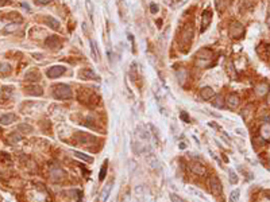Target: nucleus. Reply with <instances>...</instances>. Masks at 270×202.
Here are the masks:
<instances>
[{
    "instance_id": "f257e3e1",
    "label": "nucleus",
    "mask_w": 270,
    "mask_h": 202,
    "mask_svg": "<svg viewBox=\"0 0 270 202\" xmlns=\"http://www.w3.org/2000/svg\"><path fill=\"white\" fill-rule=\"evenodd\" d=\"M53 94L56 99L60 100H68L72 97V89L66 84H58L53 88Z\"/></svg>"
},
{
    "instance_id": "f03ea898",
    "label": "nucleus",
    "mask_w": 270,
    "mask_h": 202,
    "mask_svg": "<svg viewBox=\"0 0 270 202\" xmlns=\"http://www.w3.org/2000/svg\"><path fill=\"white\" fill-rule=\"evenodd\" d=\"M65 66H60V65H56V66H51L50 69H47V72H46V76L49 78H57L60 77V76H62L64 73H65Z\"/></svg>"
},
{
    "instance_id": "7ed1b4c3",
    "label": "nucleus",
    "mask_w": 270,
    "mask_h": 202,
    "mask_svg": "<svg viewBox=\"0 0 270 202\" xmlns=\"http://www.w3.org/2000/svg\"><path fill=\"white\" fill-rule=\"evenodd\" d=\"M76 139H77V141H78L80 144H82V145H89V144H92L93 141H96V140H97L95 136L88 135V134H84V132H81V134L77 135Z\"/></svg>"
},
{
    "instance_id": "20e7f679",
    "label": "nucleus",
    "mask_w": 270,
    "mask_h": 202,
    "mask_svg": "<svg viewBox=\"0 0 270 202\" xmlns=\"http://www.w3.org/2000/svg\"><path fill=\"white\" fill-rule=\"evenodd\" d=\"M64 176H65V172H64V170H62V168H60V167H57V166L50 167V178H51V181H54V182L62 181V179H64Z\"/></svg>"
},
{
    "instance_id": "39448f33",
    "label": "nucleus",
    "mask_w": 270,
    "mask_h": 202,
    "mask_svg": "<svg viewBox=\"0 0 270 202\" xmlns=\"http://www.w3.org/2000/svg\"><path fill=\"white\" fill-rule=\"evenodd\" d=\"M208 185L211 187V191L214 194H220L222 193V183H220L218 176H211L208 181Z\"/></svg>"
},
{
    "instance_id": "423d86ee",
    "label": "nucleus",
    "mask_w": 270,
    "mask_h": 202,
    "mask_svg": "<svg viewBox=\"0 0 270 202\" xmlns=\"http://www.w3.org/2000/svg\"><path fill=\"white\" fill-rule=\"evenodd\" d=\"M211 20H212V11L209 10H205L201 15V31H205L207 27L211 24Z\"/></svg>"
},
{
    "instance_id": "0eeeda50",
    "label": "nucleus",
    "mask_w": 270,
    "mask_h": 202,
    "mask_svg": "<svg viewBox=\"0 0 270 202\" xmlns=\"http://www.w3.org/2000/svg\"><path fill=\"white\" fill-rule=\"evenodd\" d=\"M242 32H243V26L240 23H234L230 28V35L232 38H239L242 35Z\"/></svg>"
},
{
    "instance_id": "6e6552de",
    "label": "nucleus",
    "mask_w": 270,
    "mask_h": 202,
    "mask_svg": "<svg viewBox=\"0 0 270 202\" xmlns=\"http://www.w3.org/2000/svg\"><path fill=\"white\" fill-rule=\"evenodd\" d=\"M190 170H192V172H193V174H196V175H204V174L207 172L205 166H204V164H201V163H199V162H194V163H192V164H190Z\"/></svg>"
},
{
    "instance_id": "1a4fd4ad",
    "label": "nucleus",
    "mask_w": 270,
    "mask_h": 202,
    "mask_svg": "<svg viewBox=\"0 0 270 202\" xmlns=\"http://www.w3.org/2000/svg\"><path fill=\"white\" fill-rule=\"evenodd\" d=\"M111 187H112V181L108 182L107 185L103 187L101 193H100V197H99V202H105L107 201L108 195H109V193H111Z\"/></svg>"
},
{
    "instance_id": "9d476101",
    "label": "nucleus",
    "mask_w": 270,
    "mask_h": 202,
    "mask_svg": "<svg viewBox=\"0 0 270 202\" xmlns=\"http://www.w3.org/2000/svg\"><path fill=\"white\" fill-rule=\"evenodd\" d=\"M200 96H201L203 100H211L215 96V92L211 86H204V88L200 90Z\"/></svg>"
},
{
    "instance_id": "9b49d317",
    "label": "nucleus",
    "mask_w": 270,
    "mask_h": 202,
    "mask_svg": "<svg viewBox=\"0 0 270 202\" xmlns=\"http://www.w3.org/2000/svg\"><path fill=\"white\" fill-rule=\"evenodd\" d=\"M26 93L31 94V96H42L43 94V89L38 85H31V86H27L26 88Z\"/></svg>"
},
{
    "instance_id": "f8f14e48",
    "label": "nucleus",
    "mask_w": 270,
    "mask_h": 202,
    "mask_svg": "<svg viewBox=\"0 0 270 202\" xmlns=\"http://www.w3.org/2000/svg\"><path fill=\"white\" fill-rule=\"evenodd\" d=\"M46 46L47 47H51V49H58V47L61 46V43H60V39L57 38L56 35H50L47 39H46Z\"/></svg>"
},
{
    "instance_id": "ddd939ff",
    "label": "nucleus",
    "mask_w": 270,
    "mask_h": 202,
    "mask_svg": "<svg viewBox=\"0 0 270 202\" xmlns=\"http://www.w3.org/2000/svg\"><path fill=\"white\" fill-rule=\"evenodd\" d=\"M16 120V114L15 113H5L0 117V124L3 125H8L11 123H14Z\"/></svg>"
},
{
    "instance_id": "4468645a",
    "label": "nucleus",
    "mask_w": 270,
    "mask_h": 202,
    "mask_svg": "<svg viewBox=\"0 0 270 202\" xmlns=\"http://www.w3.org/2000/svg\"><path fill=\"white\" fill-rule=\"evenodd\" d=\"M146 162H147L149 166L151 167V168H154V170L159 167V161L157 159V156L154 155V154H149V155L146 156Z\"/></svg>"
},
{
    "instance_id": "2eb2a0df",
    "label": "nucleus",
    "mask_w": 270,
    "mask_h": 202,
    "mask_svg": "<svg viewBox=\"0 0 270 202\" xmlns=\"http://www.w3.org/2000/svg\"><path fill=\"white\" fill-rule=\"evenodd\" d=\"M80 77L84 78V80H92V78H95V80H99V77L96 76V73L93 72L92 69H84V70L80 73Z\"/></svg>"
},
{
    "instance_id": "dca6fc26",
    "label": "nucleus",
    "mask_w": 270,
    "mask_h": 202,
    "mask_svg": "<svg viewBox=\"0 0 270 202\" xmlns=\"http://www.w3.org/2000/svg\"><path fill=\"white\" fill-rule=\"evenodd\" d=\"M227 105L230 108H236L239 105V97L236 94H230L227 97Z\"/></svg>"
},
{
    "instance_id": "f3484780",
    "label": "nucleus",
    "mask_w": 270,
    "mask_h": 202,
    "mask_svg": "<svg viewBox=\"0 0 270 202\" xmlns=\"http://www.w3.org/2000/svg\"><path fill=\"white\" fill-rule=\"evenodd\" d=\"M190 38H192V28H190V27H186L182 31V34H181V42H182V43H189V42H190Z\"/></svg>"
},
{
    "instance_id": "a211bd4d",
    "label": "nucleus",
    "mask_w": 270,
    "mask_h": 202,
    "mask_svg": "<svg viewBox=\"0 0 270 202\" xmlns=\"http://www.w3.org/2000/svg\"><path fill=\"white\" fill-rule=\"evenodd\" d=\"M45 22L49 24V27H50V28H53V30H60V22L57 20V19L51 18V16H46Z\"/></svg>"
},
{
    "instance_id": "6ab92c4d",
    "label": "nucleus",
    "mask_w": 270,
    "mask_h": 202,
    "mask_svg": "<svg viewBox=\"0 0 270 202\" xmlns=\"http://www.w3.org/2000/svg\"><path fill=\"white\" fill-rule=\"evenodd\" d=\"M211 57H212V53L208 49H203V50H200L197 53V58L199 59H211Z\"/></svg>"
},
{
    "instance_id": "aec40b11",
    "label": "nucleus",
    "mask_w": 270,
    "mask_h": 202,
    "mask_svg": "<svg viewBox=\"0 0 270 202\" xmlns=\"http://www.w3.org/2000/svg\"><path fill=\"white\" fill-rule=\"evenodd\" d=\"M91 53L95 62H99V50H97V45L95 41H91Z\"/></svg>"
},
{
    "instance_id": "412c9836",
    "label": "nucleus",
    "mask_w": 270,
    "mask_h": 202,
    "mask_svg": "<svg viewBox=\"0 0 270 202\" xmlns=\"http://www.w3.org/2000/svg\"><path fill=\"white\" fill-rule=\"evenodd\" d=\"M41 78V76H39V72H36V70H34V72H30L26 74V80H29V81H38Z\"/></svg>"
},
{
    "instance_id": "4be33fe9",
    "label": "nucleus",
    "mask_w": 270,
    "mask_h": 202,
    "mask_svg": "<svg viewBox=\"0 0 270 202\" xmlns=\"http://www.w3.org/2000/svg\"><path fill=\"white\" fill-rule=\"evenodd\" d=\"M212 104H214L216 108H223V107H224V100H223L222 96H216L215 100L212 101Z\"/></svg>"
},
{
    "instance_id": "5701e85b",
    "label": "nucleus",
    "mask_w": 270,
    "mask_h": 202,
    "mask_svg": "<svg viewBox=\"0 0 270 202\" xmlns=\"http://www.w3.org/2000/svg\"><path fill=\"white\" fill-rule=\"evenodd\" d=\"M137 131L139 132L138 135H139V136H141V138H142L143 140H149V139H150V135H149V132H147L146 130H145L143 127H138V130H137Z\"/></svg>"
},
{
    "instance_id": "b1692460",
    "label": "nucleus",
    "mask_w": 270,
    "mask_h": 202,
    "mask_svg": "<svg viewBox=\"0 0 270 202\" xmlns=\"http://www.w3.org/2000/svg\"><path fill=\"white\" fill-rule=\"evenodd\" d=\"M73 154H74V156H76V158H78V159H82V161H85V162H92V161H93L91 156L85 155V154H82V152H78V151H74Z\"/></svg>"
},
{
    "instance_id": "393cba45",
    "label": "nucleus",
    "mask_w": 270,
    "mask_h": 202,
    "mask_svg": "<svg viewBox=\"0 0 270 202\" xmlns=\"http://www.w3.org/2000/svg\"><path fill=\"white\" fill-rule=\"evenodd\" d=\"M261 134L265 139H270V124H265L261 130Z\"/></svg>"
},
{
    "instance_id": "a878e982",
    "label": "nucleus",
    "mask_w": 270,
    "mask_h": 202,
    "mask_svg": "<svg viewBox=\"0 0 270 202\" xmlns=\"http://www.w3.org/2000/svg\"><path fill=\"white\" fill-rule=\"evenodd\" d=\"M0 73L1 74H10L11 73V66L8 63H0Z\"/></svg>"
},
{
    "instance_id": "bb28decb",
    "label": "nucleus",
    "mask_w": 270,
    "mask_h": 202,
    "mask_svg": "<svg viewBox=\"0 0 270 202\" xmlns=\"http://www.w3.org/2000/svg\"><path fill=\"white\" fill-rule=\"evenodd\" d=\"M176 76L180 80V84H184L185 80H186V70H178V72L176 73Z\"/></svg>"
},
{
    "instance_id": "cd10ccee",
    "label": "nucleus",
    "mask_w": 270,
    "mask_h": 202,
    "mask_svg": "<svg viewBox=\"0 0 270 202\" xmlns=\"http://www.w3.org/2000/svg\"><path fill=\"white\" fill-rule=\"evenodd\" d=\"M239 190L236 189V190H234V191L230 194V202H239Z\"/></svg>"
},
{
    "instance_id": "c85d7f7f",
    "label": "nucleus",
    "mask_w": 270,
    "mask_h": 202,
    "mask_svg": "<svg viewBox=\"0 0 270 202\" xmlns=\"http://www.w3.org/2000/svg\"><path fill=\"white\" fill-rule=\"evenodd\" d=\"M19 140H22L21 135L12 134V135H10V136H8V141H10V144H15L16 141H19Z\"/></svg>"
},
{
    "instance_id": "c756f323",
    "label": "nucleus",
    "mask_w": 270,
    "mask_h": 202,
    "mask_svg": "<svg viewBox=\"0 0 270 202\" xmlns=\"http://www.w3.org/2000/svg\"><path fill=\"white\" fill-rule=\"evenodd\" d=\"M18 130L23 131V132L27 134V132H31V131H33V127H31V125H27V124H19L18 125Z\"/></svg>"
},
{
    "instance_id": "7c9ffc66",
    "label": "nucleus",
    "mask_w": 270,
    "mask_h": 202,
    "mask_svg": "<svg viewBox=\"0 0 270 202\" xmlns=\"http://www.w3.org/2000/svg\"><path fill=\"white\" fill-rule=\"evenodd\" d=\"M16 30H19V24H16V23H12V24H10V26L5 27V32H14L16 31Z\"/></svg>"
},
{
    "instance_id": "2f4dec72",
    "label": "nucleus",
    "mask_w": 270,
    "mask_h": 202,
    "mask_svg": "<svg viewBox=\"0 0 270 202\" xmlns=\"http://www.w3.org/2000/svg\"><path fill=\"white\" fill-rule=\"evenodd\" d=\"M228 175H230V182H231L232 185H236V183H238V181H239V179H238V175L235 174L234 171H230Z\"/></svg>"
},
{
    "instance_id": "473e14b6",
    "label": "nucleus",
    "mask_w": 270,
    "mask_h": 202,
    "mask_svg": "<svg viewBox=\"0 0 270 202\" xmlns=\"http://www.w3.org/2000/svg\"><path fill=\"white\" fill-rule=\"evenodd\" d=\"M107 168L108 167H107V162H105L104 166L101 167V170H100V175H99V179H100V181H103V179L105 178V175H107Z\"/></svg>"
},
{
    "instance_id": "72a5a7b5",
    "label": "nucleus",
    "mask_w": 270,
    "mask_h": 202,
    "mask_svg": "<svg viewBox=\"0 0 270 202\" xmlns=\"http://www.w3.org/2000/svg\"><path fill=\"white\" fill-rule=\"evenodd\" d=\"M266 90H267V86L262 84V85H259V86L257 88V93H258V94H263V93H266Z\"/></svg>"
},
{
    "instance_id": "f704fd0d",
    "label": "nucleus",
    "mask_w": 270,
    "mask_h": 202,
    "mask_svg": "<svg viewBox=\"0 0 270 202\" xmlns=\"http://www.w3.org/2000/svg\"><path fill=\"white\" fill-rule=\"evenodd\" d=\"M85 3H87V10H88V14H89V16L92 18V15H93V7H92V3L91 0H85Z\"/></svg>"
},
{
    "instance_id": "c9c22d12",
    "label": "nucleus",
    "mask_w": 270,
    "mask_h": 202,
    "mask_svg": "<svg viewBox=\"0 0 270 202\" xmlns=\"http://www.w3.org/2000/svg\"><path fill=\"white\" fill-rule=\"evenodd\" d=\"M170 201L172 202H184V199L181 197H178L177 194H170Z\"/></svg>"
},
{
    "instance_id": "e433bc0d",
    "label": "nucleus",
    "mask_w": 270,
    "mask_h": 202,
    "mask_svg": "<svg viewBox=\"0 0 270 202\" xmlns=\"http://www.w3.org/2000/svg\"><path fill=\"white\" fill-rule=\"evenodd\" d=\"M150 11H151V14H157L158 12V5L155 4V3H151V4H150Z\"/></svg>"
},
{
    "instance_id": "4c0bfd02",
    "label": "nucleus",
    "mask_w": 270,
    "mask_h": 202,
    "mask_svg": "<svg viewBox=\"0 0 270 202\" xmlns=\"http://www.w3.org/2000/svg\"><path fill=\"white\" fill-rule=\"evenodd\" d=\"M34 1H35L38 5H45V4H47L50 0H34Z\"/></svg>"
},
{
    "instance_id": "58836bf2",
    "label": "nucleus",
    "mask_w": 270,
    "mask_h": 202,
    "mask_svg": "<svg viewBox=\"0 0 270 202\" xmlns=\"http://www.w3.org/2000/svg\"><path fill=\"white\" fill-rule=\"evenodd\" d=\"M21 4H22V7H23V8H25V10L30 11V5L27 4V3H21Z\"/></svg>"
},
{
    "instance_id": "ea45409f",
    "label": "nucleus",
    "mask_w": 270,
    "mask_h": 202,
    "mask_svg": "<svg viewBox=\"0 0 270 202\" xmlns=\"http://www.w3.org/2000/svg\"><path fill=\"white\" fill-rule=\"evenodd\" d=\"M10 3V1H7V0H0V7H3V5H7Z\"/></svg>"
},
{
    "instance_id": "a19ab883",
    "label": "nucleus",
    "mask_w": 270,
    "mask_h": 202,
    "mask_svg": "<svg viewBox=\"0 0 270 202\" xmlns=\"http://www.w3.org/2000/svg\"><path fill=\"white\" fill-rule=\"evenodd\" d=\"M181 119H182V120H185V121H188V123H189V117H188V116H186V114H185V113H182V114H181Z\"/></svg>"
},
{
    "instance_id": "79ce46f5",
    "label": "nucleus",
    "mask_w": 270,
    "mask_h": 202,
    "mask_svg": "<svg viewBox=\"0 0 270 202\" xmlns=\"http://www.w3.org/2000/svg\"><path fill=\"white\" fill-rule=\"evenodd\" d=\"M180 148H181V150H185V148H186V144H185L184 141H181V143H180Z\"/></svg>"
},
{
    "instance_id": "37998d69",
    "label": "nucleus",
    "mask_w": 270,
    "mask_h": 202,
    "mask_svg": "<svg viewBox=\"0 0 270 202\" xmlns=\"http://www.w3.org/2000/svg\"><path fill=\"white\" fill-rule=\"evenodd\" d=\"M236 132L239 135H245V131H242V130H236Z\"/></svg>"
},
{
    "instance_id": "c03bdc74",
    "label": "nucleus",
    "mask_w": 270,
    "mask_h": 202,
    "mask_svg": "<svg viewBox=\"0 0 270 202\" xmlns=\"http://www.w3.org/2000/svg\"><path fill=\"white\" fill-rule=\"evenodd\" d=\"M267 101H269V104H270V94H269V97H267Z\"/></svg>"
}]
</instances>
